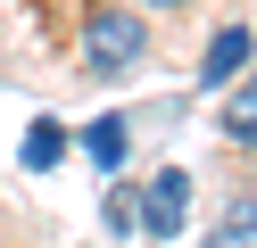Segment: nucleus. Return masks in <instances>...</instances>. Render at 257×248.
<instances>
[{
    "mask_svg": "<svg viewBox=\"0 0 257 248\" xmlns=\"http://www.w3.org/2000/svg\"><path fill=\"white\" fill-rule=\"evenodd\" d=\"M133 58H141V25L124 9H100L83 25V66H91V75H124Z\"/></svg>",
    "mask_w": 257,
    "mask_h": 248,
    "instance_id": "nucleus-1",
    "label": "nucleus"
},
{
    "mask_svg": "<svg viewBox=\"0 0 257 248\" xmlns=\"http://www.w3.org/2000/svg\"><path fill=\"white\" fill-rule=\"evenodd\" d=\"M183 207H191V174H158L150 198H141V223L166 240V231H183Z\"/></svg>",
    "mask_w": 257,
    "mask_h": 248,
    "instance_id": "nucleus-2",
    "label": "nucleus"
},
{
    "mask_svg": "<svg viewBox=\"0 0 257 248\" xmlns=\"http://www.w3.org/2000/svg\"><path fill=\"white\" fill-rule=\"evenodd\" d=\"M240 66H249V33H240V25H224L216 42H207V58H199V83H207V91H224Z\"/></svg>",
    "mask_w": 257,
    "mask_h": 248,
    "instance_id": "nucleus-3",
    "label": "nucleus"
},
{
    "mask_svg": "<svg viewBox=\"0 0 257 248\" xmlns=\"http://www.w3.org/2000/svg\"><path fill=\"white\" fill-rule=\"evenodd\" d=\"M224 132H232L240 149H257V75L240 83V91H224Z\"/></svg>",
    "mask_w": 257,
    "mask_h": 248,
    "instance_id": "nucleus-4",
    "label": "nucleus"
},
{
    "mask_svg": "<svg viewBox=\"0 0 257 248\" xmlns=\"http://www.w3.org/2000/svg\"><path fill=\"white\" fill-rule=\"evenodd\" d=\"M207 248H257V198H232L224 223L207 231Z\"/></svg>",
    "mask_w": 257,
    "mask_h": 248,
    "instance_id": "nucleus-5",
    "label": "nucleus"
},
{
    "mask_svg": "<svg viewBox=\"0 0 257 248\" xmlns=\"http://www.w3.org/2000/svg\"><path fill=\"white\" fill-rule=\"evenodd\" d=\"M83 149H91V157L108 165V174H116V165H124V116H100V124L83 132Z\"/></svg>",
    "mask_w": 257,
    "mask_h": 248,
    "instance_id": "nucleus-6",
    "label": "nucleus"
},
{
    "mask_svg": "<svg viewBox=\"0 0 257 248\" xmlns=\"http://www.w3.org/2000/svg\"><path fill=\"white\" fill-rule=\"evenodd\" d=\"M58 149H67V132H58L50 116H42V124L25 132V165H58Z\"/></svg>",
    "mask_w": 257,
    "mask_h": 248,
    "instance_id": "nucleus-7",
    "label": "nucleus"
},
{
    "mask_svg": "<svg viewBox=\"0 0 257 248\" xmlns=\"http://www.w3.org/2000/svg\"><path fill=\"white\" fill-rule=\"evenodd\" d=\"M150 9H183V0H150Z\"/></svg>",
    "mask_w": 257,
    "mask_h": 248,
    "instance_id": "nucleus-8",
    "label": "nucleus"
}]
</instances>
